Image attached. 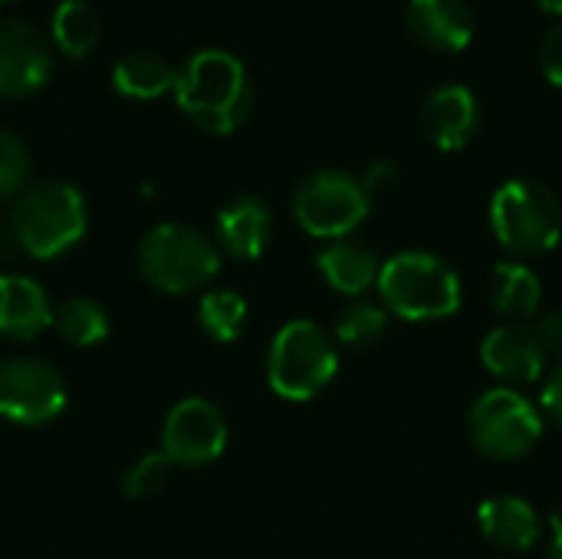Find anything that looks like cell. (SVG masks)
<instances>
[{"label":"cell","mask_w":562,"mask_h":559,"mask_svg":"<svg viewBox=\"0 0 562 559\" xmlns=\"http://www.w3.org/2000/svg\"><path fill=\"white\" fill-rule=\"evenodd\" d=\"M227 422L224 412L207 399L178 402L161 428V451L181 468H201L224 455Z\"/></svg>","instance_id":"cell-10"},{"label":"cell","mask_w":562,"mask_h":559,"mask_svg":"<svg viewBox=\"0 0 562 559\" xmlns=\"http://www.w3.org/2000/svg\"><path fill=\"white\" fill-rule=\"evenodd\" d=\"M171 468H175V461H171L165 451H148V455H142V458L125 471V478H122L125 497H132V501L158 497V494L168 488V481H171Z\"/></svg>","instance_id":"cell-25"},{"label":"cell","mask_w":562,"mask_h":559,"mask_svg":"<svg viewBox=\"0 0 562 559\" xmlns=\"http://www.w3.org/2000/svg\"><path fill=\"white\" fill-rule=\"evenodd\" d=\"M63 372L36 356H13L0 362V418L23 428H40L66 409Z\"/></svg>","instance_id":"cell-9"},{"label":"cell","mask_w":562,"mask_h":559,"mask_svg":"<svg viewBox=\"0 0 562 559\" xmlns=\"http://www.w3.org/2000/svg\"><path fill=\"white\" fill-rule=\"evenodd\" d=\"M408 30L438 53H461L474 40V13L464 0H408Z\"/></svg>","instance_id":"cell-15"},{"label":"cell","mask_w":562,"mask_h":559,"mask_svg":"<svg viewBox=\"0 0 562 559\" xmlns=\"http://www.w3.org/2000/svg\"><path fill=\"white\" fill-rule=\"evenodd\" d=\"M540 69L543 76L562 89V20L543 36L540 43Z\"/></svg>","instance_id":"cell-27"},{"label":"cell","mask_w":562,"mask_h":559,"mask_svg":"<svg viewBox=\"0 0 562 559\" xmlns=\"http://www.w3.org/2000/svg\"><path fill=\"white\" fill-rule=\"evenodd\" d=\"M359 178H362V185H366V191H369V194H382V191H392V188H395V181H398V168H395L389 158H382V161H372Z\"/></svg>","instance_id":"cell-30"},{"label":"cell","mask_w":562,"mask_h":559,"mask_svg":"<svg viewBox=\"0 0 562 559\" xmlns=\"http://www.w3.org/2000/svg\"><path fill=\"white\" fill-rule=\"evenodd\" d=\"M16 250H20V244H16L13 224H10V217H0V260H10Z\"/></svg>","instance_id":"cell-31"},{"label":"cell","mask_w":562,"mask_h":559,"mask_svg":"<svg viewBox=\"0 0 562 559\" xmlns=\"http://www.w3.org/2000/svg\"><path fill=\"white\" fill-rule=\"evenodd\" d=\"M217 244L234 260H257L273 237V214L257 198H234L217 211Z\"/></svg>","instance_id":"cell-17"},{"label":"cell","mask_w":562,"mask_h":559,"mask_svg":"<svg viewBox=\"0 0 562 559\" xmlns=\"http://www.w3.org/2000/svg\"><path fill=\"white\" fill-rule=\"evenodd\" d=\"M201 329L217 343H234L247 326V300L234 290H211L198 303Z\"/></svg>","instance_id":"cell-23"},{"label":"cell","mask_w":562,"mask_h":559,"mask_svg":"<svg viewBox=\"0 0 562 559\" xmlns=\"http://www.w3.org/2000/svg\"><path fill=\"white\" fill-rule=\"evenodd\" d=\"M0 3H10V0H0Z\"/></svg>","instance_id":"cell-35"},{"label":"cell","mask_w":562,"mask_h":559,"mask_svg":"<svg viewBox=\"0 0 562 559\" xmlns=\"http://www.w3.org/2000/svg\"><path fill=\"white\" fill-rule=\"evenodd\" d=\"M537 7L550 16H562V0H537Z\"/></svg>","instance_id":"cell-32"},{"label":"cell","mask_w":562,"mask_h":559,"mask_svg":"<svg viewBox=\"0 0 562 559\" xmlns=\"http://www.w3.org/2000/svg\"><path fill=\"white\" fill-rule=\"evenodd\" d=\"M53 56L46 40L23 20H0V96L23 99L46 86Z\"/></svg>","instance_id":"cell-11"},{"label":"cell","mask_w":562,"mask_h":559,"mask_svg":"<svg viewBox=\"0 0 562 559\" xmlns=\"http://www.w3.org/2000/svg\"><path fill=\"white\" fill-rule=\"evenodd\" d=\"M550 353L543 349L533 326L524 323H504L491 329L481 343V362L484 369L501 379L504 385H533L547 372Z\"/></svg>","instance_id":"cell-12"},{"label":"cell","mask_w":562,"mask_h":559,"mask_svg":"<svg viewBox=\"0 0 562 559\" xmlns=\"http://www.w3.org/2000/svg\"><path fill=\"white\" fill-rule=\"evenodd\" d=\"M316 267L323 273V280L342 293V297H352L359 300L362 293H369L379 280V257L372 247L359 244V241H349V237H336L329 241L319 254H316Z\"/></svg>","instance_id":"cell-18"},{"label":"cell","mask_w":562,"mask_h":559,"mask_svg":"<svg viewBox=\"0 0 562 559\" xmlns=\"http://www.w3.org/2000/svg\"><path fill=\"white\" fill-rule=\"evenodd\" d=\"M10 224L20 250L36 260H53L72 250L89 227L86 198L66 181H40L16 194Z\"/></svg>","instance_id":"cell-3"},{"label":"cell","mask_w":562,"mask_h":559,"mask_svg":"<svg viewBox=\"0 0 562 559\" xmlns=\"http://www.w3.org/2000/svg\"><path fill=\"white\" fill-rule=\"evenodd\" d=\"M53 329L63 343L89 349L109 336V313L89 297H72L59 303V310L53 313Z\"/></svg>","instance_id":"cell-22"},{"label":"cell","mask_w":562,"mask_h":559,"mask_svg":"<svg viewBox=\"0 0 562 559\" xmlns=\"http://www.w3.org/2000/svg\"><path fill=\"white\" fill-rule=\"evenodd\" d=\"M382 306L408 323L448 320L461 310L458 270L431 250L392 254L375 280Z\"/></svg>","instance_id":"cell-2"},{"label":"cell","mask_w":562,"mask_h":559,"mask_svg":"<svg viewBox=\"0 0 562 559\" xmlns=\"http://www.w3.org/2000/svg\"><path fill=\"white\" fill-rule=\"evenodd\" d=\"M491 227L514 257H543L562 237L560 198L533 178H510L491 198Z\"/></svg>","instance_id":"cell-5"},{"label":"cell","mask_w":562,"mask_h":559,"mask_svg":"<svg viewBox=\"0 0 562 559\" xmlns=\"http://www.w3.org/2000/svg\"><path fill=\"white\" fill-rule=\"evenodd\" d=\"M530 326H533V333L540 336L543 349H547L550 356H560L562 359V310L537 313Z\"/></svg>","instance_id":"cell-28"},{"label":"cell","mask_w":562,"mask_h":559,"mask_svg":"<svg viewBox=\"0 0 562 559\" xmlns=\"http://www.w3.org/2000/svg\"><path fill=\"white\" fill-rule=\"evenodd\" d=\"M26 175H30L26 145L13 132L0 128V201L16 198L26 185Z\"/></svg>","instance_id":"cell-26"},{"label":"cell","mask_w":562,"mask_h":559,"mask_svg":"<svg viewBox=\"0 0 562 559\" xmlns=\"http://www.w3.org/2000/svg\"><path fill=\"white\" fill-rule=\"evenodd\" d=\"M491 303L501 316L510 320H533L543 303V283L533 267L524 260H504L497 264L491 277Z\"/></svg>","instance_id":"cell-19"},{"label":"cell","mask_w":562,"mask_h":559,"mask_svg":"<svg viewBox=\"0 0 562 559\" xmlns=\"http://www.w3.org/2000/svg\"><path fill=\"white\" fill-rule=\"evenodd\" d=\"M543 559H562V530L553 537V544L547 547V557Z\"/></svg>","instance_id":"cell-33"},{"label":"cell","mask_w":562,"mask_h":559,"mask_svg":"<svg viewBox=\"0 0 562 559\" xmlns=\"http://www.w3.org/2000/svg\"><path fill=\"white\" fill-rule=\"evenodd\" d=\"M175 102L178 109L211 135L237 132L254 105V86L247 66L224 49H201L194 53L175 79Z\"/></svg>","instance_id":"cell-1"},{"label":"cell","mask_w":562,"mask_h":559,"mask_svg":"<svg viewBox=\"0 0 562 559\" xmlns=\"http://www.w3.org/2000/svg\"><path fill=\"white\" fill-rule=\"evenodd\" d=\"M477 530L497 554L524 557L540 544L543 521L527 497L501 494V497H487L477 507Z\"/></svg>","instance_id":"cell-14"},{"label":"cell","mask_w":562,"mask_h":559,"mask_svg":"<svg viewBox=\"0 0 562 559\" xmlns=\"http://www.w3.org/2000/svg\"><path fill=\"white\" fill-rule=\"evenodd\" d=\"M547 432L543 412L514 385L487 389L468 412L471 445L491 461H520L527 458Z\"/></svg>","instance_id":"cell-7"},{"label":"cell","mask_w":562,"mask_h":559,"mask_svg":"<svg viewBox=\"0 0 562 559\" xmlns=\"http://www.w3.org/2000/svg\"><path fill=\"white\" fill-rule=\"evenodd\" d=\"M142 277L171 297L207 287L221 270V250L191 224H158L138 244Z\"/></svg>","instance_id":"cell-6"},{"label":"cell","mask_w":562,"mask_h":559,"mask_svg":"<svg viewBox=\"0 0 562 559\" xmlns=\"http://www.w3.org/2000/svg\"><path fill=\"white\" fill-rule=\"evenodd\" d=\"M339 372L336 339L313 320L286 323L267 353V382L286 402L316 399Z\"/></svg>","instance_id":"cell-4"},{"label":"cell","mask_w":562,"mask_h":559,"mask_svg":"<svg viewBox=\"0 0 562 559\" xmlns=\"http://www.w3.org/2000/svg\"><path fill=\"white\" fill-rule=\"evenodd\" d=\"M53 43L69 59H86L102 40V20L86 0H63L53 10Z\"/></svg>","instance_id":"cell-21"},{"label":"cell","mask_w":562,"mask_h":559,"mask_svg":"<svg viewBox=\"0 0 562 559\" xmlns=\"http://www.w3.org/2000/svg\"><path fill=\"white\" fill-rule=\"evenodd\" d=\"M477 128H481L477 96L468 86H461V82L438 86L422 102V132L441 152H461V148H468L474 142Z\"/></svg>","instance_id":"cell-13"},{"label":"cell","mask_w":562,"mask_h":559,"mask_svg":"<svg viewBox=\"0 0 562 559\" xmlns=\"http://www.w3.org/2000/svg\"><path fill=\"white\" fill-rule=\"evenodd\" d=\"M540 412H543V418H550L557 428H562V359L560 366L547 376V382H543Z\"/></svg>","instance_id":"cell-29"},{"label":"cell","mask_w":562,"mask_h":559,"mask_svg":"<svg viewBox=\"0 0 562 559\" xmlns=\"http://www.w3.org/2000/svg\"><path fill=\"white\" fill-rule=\"evenodd\" d=\"M369 208H372V194L366 191L362 178L339 168L313 171L310 178L300 181L293 194L296 224L319 241L349 237L369 217Z\"/></svg>","instance_id":"cell-8"},{"label":"cell","mask_w":562,"mask_h":559,"mask_svg":"<svg viewBox=\"0 0 562 559\" xmlns=\"http://www.w3.org/2000/svg\"><path fill=\"white\" fill-rule=\"evenodd\" d=\"M175 79H178V69L161 53H151V49L128 53L112 69L115 89L128 99H158L175 89Z\"/></svg>","instance_id":"cell-20"},{"label":"cell","mask_w":562,"mask_h":559,"mask_svg":"<svg viewBox=\"0 0 562 559\" xmlns=\"http://www.w3.org/2000/svg\"><path fill=\"white\" fill-rule=\"evenodd\" d=\"M53 326L46 290L23 273H0V336L26 343Z\"/></svg>","instance_id":"cell-16"},{"label":"cell","mask_w":562,"mask_h":559,"mask_svg":"<svg viewBox=\"0 0 562 559\" xmlns=\"http://www.w3.org/2000/svg\"><path fill=\"white\" fill-rule=\"evenodd\" d=\"M494 559H520V557H507V554H501V557H494Z\"/></svg>","instance_id":"cell-34"},{"label":"cell","mask_w":562,"mask_h":559,"mask_svg":"<svg viewBox=\"0 0 562 559\" xmlns=\"http://www.w3.org/2000/svg\"><path fill=\"white\" fill-rule=\"evenodd\" d=\"M389 329V310L369 300H356L336 323V339L346 349H372Z\"/></svg>","instance_id":"cell-24"}]
</instances>
